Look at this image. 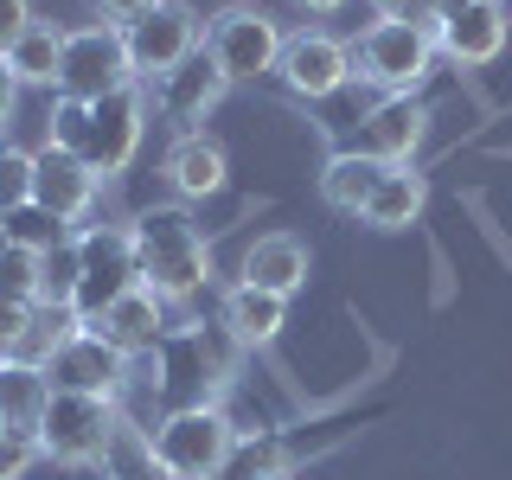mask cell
<instances>
[{
	"label": "cell",
	"instance_id": "6da1fadb",
	"mask_svg": "<svg viewBox=\"0 0 512 480\" xmlns=\"http://www.w3.org/2000/svg\"><path fill=\"white\" fill-rule=\"evenodd\" d=\"M135 237V263H141V288H154L167 308H186L205 282H212V244L192 224L186 205H148L128 224Z\"/></svg>",
	"mask_w": 512,
	"mask_h": 480
},
{
	"label": "cell",
	"instance_id": "7a4b0ae2",
	"mask_svg": "<svg viewBox=\"0 0 512 480\" xmlns=\"http://www.w3.org/2000/svg\"><path fill=\"white\" fill-rule=\"evenodd\" d=\"M237 333L224 327H173L167 340H160L154 352V365H160V378H154V397H160V416L167 410H199V404H218L224 391H231V378H237Z\"/></svg>",
	"mask_w": 512,
	"mask_h": 480
},
{
	"label": "cell",
	"instance_id": "3957f363",
	"mask_svg": "<svg viewBox=\"0 0 512 480\" xmlns=\"http://www.w3.org/2000/svg\"><path fill=\"white\" fill-rule=\"evenodd\" d=\"M244 429L231 423L224 404H199V410H167L160 423L148 429V455L167 480H212Z\"/></svg>",
	"mask_w": 512,
	"mask_h": 480
},
{
	"label": "cell",
	"instance_id": "277c9868",
	"mask_svg": "<svg viewBox=\"0 0 512 480\" xmlns=\"http://www.w3.org/2000/svg\"><path fill=\"white\" fill-rule=\"evenodd\" d=\"M122 410L116 397H77V391H52V404L39 416V455L64 461V468H90L109 461L122 442Z\"/></svg>",
	"mask_w": 512,
	"mask_h": 480
},
{
	"label": "cell",
	"instance_id": "5b68a950",
	"mask_svg": "<svg viewBox=\"0 0 512 480\" xmlns=\"http://www.w3.org/2000/svg\"><path fill=\"white\" fill-rule=\"evenodd\" d=\"M429 71H436V32L416 20H384L378 13L359 32V45H352V77H365V84H378L391 96H410Z\"/></svg>",
	"mask_w": 512,
	"mask_h": 480
},
{
	"label": "cell",
	"instance_id": "8992f818",
	"mask_svg": "<svg viewBox=\"0 0 512 480\" xmlns=\"http://www.w3.org/2000/svg\"><path fill=\"white\" fill-rule=\"evenodd\" d=\"M77 250H84V282H77L71 314L84 320V327H96L128 288H141L135 237H128V224H84V231H77Z\"/></svg>",
	"mask_w": 512,
	"mask_h": 480
},
{
	"label": "cell",
	"instance_id": "52a82bcc",
	"mask_svg": "<svg viewBox=\"0 0 512 480\" xmlns=\"http://www.w3.org/2000/svg\"><path fill=\"white\" fill-rule=\"evenodd\" d=\"M135 84V64H128V39L116 20H96L64 32V64H58V96H77V103H103L109 90Z\"/></svg>",
	"mask_w": 512,
	"mask_h": 480
},
{
	"label": "cell",
	"instance_id": "ba28073f",
	"mask_svg": "<svg viewBox=\"0 0 512 480\" xmlns=\"http://www.w3.org/2000/svg\"><path fill=\"white\" fill-rule=\"evenodd\" d=\"M122 39H128L135 77H154V84L167 71H180L192 52H205V26H199V13H192L186 0H154V7H141L135 20L122 26Z\"/></svg>",
	"mask_w": 512,
	"mask_h": 480
},
{
	"label": "cell",
	"instance_id": "9c48e42d",
	"mask_svg": "<svg viewBox=\"0 0 512 480\" xmlns=\"http://www.w3.org/2000/svg\"><path fill=\"white\" fill-rule=\"evenodd\" d=\"M282 45H288V32L269 20L263 7H224V13H212V26H205V52H212V64L231 84H250V77L276 71Z\"/></svg>",
	"mask_w": 512,
	"mask_h": 480
},
{
	"label": "cell",
	"instance_id": "30bf717a",
	"mask_svg": "<svg viewBox=\"0 0 512 480\" xmlns=\"http://www.w3.org/2000/svg\"><path fill=\"white\" fill-rule=\"evenodd\" d=\"M128 365H135V359H122V352L109 346L96 327H77L64 346H52V352L39 359V372H45V384H52V391H77V397H122Z\"/></svg>",
	"mask_w": 512,
	"mask_h": 480
},
{
	"label": "cell",
	"instance_id": "8fae6325",
	"mask_svg": "<svg viewBox=\"0 0 512 480\" xmlns=\"http://www.w3.org/2000/svg\"><path fill=\"white\" fill-rule=\"evenodd\" d=\"M141 128H148V103H141V90H109L103 103H90V141H84V160L96 180H116L128 173V160L141 148Z\"/></svg>",
	"mask_w": 512,
	"mask_h": 480
},
{
	"label": "cell",
	"instance_id": "7c38bea8",
	"mask_svg": "<svg viewBox=\"0 0 512 480\" xmlns=\"http://www.w3.org/2000/svg\"><path fill=\"white\" fill-rule=\"evenodd\" d=\"M276 77L295 96H308V103H320V96H340L352 84V45H340L333 32H288Z\"/></svg>",
	"mask_w": 512,
	"mask_h": 480
},
{
	"label": "cell",
	"instance_id": "4fadbf2b",
	"mask_svg": "<svg viewBox=\"0 0 512 480\" xmlns=\"http://www.w3.org/2000/svg\"><path fill=\"white\" fill-rule=\"evenodd\" d=\"M506 7L500 0H461V7H448L436 20V52L448 64H468V71H480V64H493L506 52Z\"/></svg>",
	"mask_w": 512,
	"mask_h": 480
},
{
	"label": "cell",
	"instance_id": "5bb4252c",
	"mask_svg": "<svg viewBox=\"0 0 512 480\" xmlns=\"http://www.w3.org/2000/svg\"><path fill=\"white\" fill-rule=\"evenodd\" d=\"M96 186H103V180L90 173L84 154H64V148H52V141L32 154V199H39L45 212H58L64 224H84L90 218Z\"/></svg>",
	"mask_w": 512,
	"mask_h": 480
},
{
	"label": "cell",
	"instance_id": "9a60e30c",
	"mask_svg": "<svg viewBox=\"0 0 512 480\" xmlns=\"http://www.w3.org/2000/svg\"><path fill=\"white\" fill-rule=\"evenodd\" d=\"M224 84H231V77L212 64V52H192L180 71H167V77L154 84V103H160V116L180 128V135H192V128H199V122L218 109Z\"/></svg>",
	"mask_w": 512,
	"mask_h": 480
},
{
	"label": "cell",
	"instance_id": "2e32d148",
	"mask_svg": "<svg viewBox=\"0 0 512 480\" xmlns=\"http://www.w3.org/2000/svg\"><path fill=\"white\" fill-rule=\"evenodd\" d=\"M429 135V109L416 96H384L372 116L359 122V154L384 160V167H410V154L423 148Z\"/></svg>",
	"mask_w": 512,
	"mask_h": 480
},
{
	"label": "cell",
	"instance_id": "e0dca14e",
	"mask_svg": "<svg viewBox=\"0 0 512 480\" xmlns=\"http://www.w3.org/2000/svg\"><path fill=\"white\" fill-rule=\"evenodd\" d=\"M96 333H103V340L116 346L122 359H154L160 340L173 333V320H167V301H160L154 288H128L116 308L96 320Z\"/></svg>",
	"mask_w": 512,
	"mask_h": 480
},
{
	"label": "cell",
	"instance_id": "ac0fdd59",
	"mask_svg": "<svg viewBox=\"0 0 512 480\" xmlns=\"http://www.w3.org/2000/svg\"><path fill=\"white\" fill-rule=\"evenodd\" d=\"M244 282L263 288V295H295L301 282H308V244H301L295 231H269L256 237V244L244 250Z\"/></svg>",
	"mask_w": 512,
	"mask_h": 480
},
{
	"label": "cell",
	"instance_id": "d6986e66",
	"mask_svg": "<svg viewBox=\"0 0 512 480\" xmlns=\"http://www.w3.org/2000/svg\"><path fill=\"white\" fill-rule=\"evenodd\" d=\"M224 148L205 128H192V135H180L167 148V180H173V192L180 199H212V192H224Z\"/></svg>",
	"mask_w": 512,
	"mask_h": 480
},
{
	"label": "cell",
	"instance_id": "ffe728a7",
	"mask_svg": "<svg viewBox=\"0 0 512 480\" xmlns=\"http://www.w3.org/2000/svg\"><path fill=\"white\" fill-rule=\"evenodd\" d=\"M45 404H52V384H45L39 365H32V359H0V423L39 436Z\"/></svg>",
	"mask_w": 512,
	"mask_h": 480
},
{
	"label": "cell",
	"instance_id": "44dd1931",
	"mask_svg": "<svg viewBox=\"0 0 512 480\" xmlns=\"http://www.w3.org/2000/svg\"><path fill=\"white\" fill-rule=\"evenodd\" d=\"M13 77H20V90H52L58 84V64H64V32L52 20H32L20 39H13V52L0 58Z\"/></svg>",
	"mask_w": 512,
	"mask_h": 480
},
{
	"label": "cell",
	"instance_id": "7402d4cb",
	"mask_svg": "<svg viewBox=\"0 0 512 480\" xmlns=\"http://www.w3.org/2000/svg\"><path fill=\"white\" fill-rule=\"evenodd\" d=\"M378 180H384V160L359 154V148H346V154H333V160H327V173H320V199H327L333 212L359 218V212H365V199L378 192Z\"/></svg>",
	"mask_w": 512,
	"mask_h": 480
},
{
	"label": "cell",
	"instance_id": "603a6c76",
	"mask_svg": "<svg viewBox=\"0 0 512 480\" xmlns=\"http://www.w3.org/2000/svg\"><path fill=\"white\" fill-rule=\"evenodd\" d=\"M224 327L237 333V346H269L288 327V301L263 295V288H250V282H237L231 295H224Z\"/></svg>",
	"mask_w": 512,
	"mask_h": 480
},
{
	"label": "cell",
	"instance_id": "cb8c5ba5",
	"mask_svg": "<svg viewBox=\"0 0 512 480\" xmlns=\"http://www.w3.org/2000/svg\"><path fill=\"white\" fill-rule=\"evenodd\" d=\"M416 212H423V173H410V167H384V180L378 192L365 199V224L372 231H404V224H416Z\"/></svg>",
	"mask_w": 512,
	"mask_h": 480
},
{
	"label": "cell",
	"instance_id": "d4e9b609",
	"mask_svg": "<svg viewBox=\"0 0 512 480\" xmlns=\"http://www.w3.org/2000/svg\"><path fill=\"white\" fill-rule=\"evenodd\" d=\"M288 461H295V442L282 429H263V436H237L231 461L212 480H288Z\"/></svg>",
	"mask_w": 512,
	"mask_h": 480
},
{
	"label": "cell",
	"instance_id": "484cf974",
	"mask_svg": "<svg viewBox=\"0 0 512 480\" xmlns=\"http://www.w3.org/2000/svg\"><path fill=\"white\" fill-rule=\"evenodd\" d=\"M0 224H7V244H13V250H32V256H45V250H58V244H71V237H77L71 224H64L58 212H45L39 199L13 205Z\"/></svg>",
	"mask_w": 512,
	"mask_h": 480
},
{
	"label": "cell",
	"instance_id": "4316f807",
	"mask_svg": "<svg viewBox=\"0 0 512 480\" xmlns=\"http://www.w3.org/2000/svg\"><path fill=\"white\" fill-rule=\"evenodd\" d=\"M77 282H84V250H77V237L39 256V301H45V308H71Z\"/></svg>",
	"mask_w": 512,
	"mask_h": 480
},
{
	"label": "cell",
	"instance_id": "83f0119b",
	"mask_svg": "<svg viewBox=\"0 0 512 480\" xmlns=\"http://www.w3.org/2000/svg\"><path fill=\"white\" fill-rule=\"evenodd\" d=\"M45 141H52V148H64V154H84V141H90V103L58 96L52 116H45Z\"/></svg>",
	"mask_w": 512,
	"mask_h": 480
},
{
	"label": "cell",
	"instance_id": "f1b7e54d",
	"mask_svg": "<svg viewBox=\"0 0 512 480\" xmlns=\"http://www.w3.org/2000/svg\"><path fill=\"white\" fill-rule=\"evenodd\" d=\"M26 199H32V154L0 141V218H7L13 205H26Z\"/></svg>",
	"mask_w": 512,
	"mask_h": 480
},
{
	"label": "cell",
	"instance_id": "f546056e",
	"mask_svg": "<svg viewBox=\"0 0 512 480\" xmlns=\"http://www.w3.org/2000/svg\"><path fill=\"white\" fill-rule=\"evenodd\" d=\"M32 314H39V301H7V295H0V359H20V352H26Z\"/></svg>",
	"mask_w": 512,
	"mask_h": 480
},
{
	"label": "cell",
	"instance_id": "4dcf8cb0",
	"mask_svg": "<svg viewBox=\"0 0 512 480\" xmlns=\"http://www.w3.org/2000/svg\"><path fill=\"white\" fill-rule=\"evenodd\" d=\"M0 295L7 301H39V256L32 250H7V263H0Z\"/></svg>",
	"mask_w": 512,
	"mask_h": 480
},
{
	"label": "cell",
	"instance_id": "1f68e13d",
	"mask_svg": "<svg viewBox=\"0 0 512 480\" xmlns=\"http://www.w3.org/2000/svg\"><path fill=\"white\" fill-rule=\"evenodd\" d=\"M116 480H167L154 468V455H148V436H135V429H122V442H116Z\"/></svg>",
	"mask_w": 512,
	"mask_h": 480
},
{
	"label": "cell",
	"instance_id": "d6a6232c",
	"mask_svg": "<svg viewBox=\"0 0 512 480\" xmlns=\"http://www.w3.org/2000/svg\"><path fill=\"white\" fill-rule=\"evenodd\" d=\"M39 461V436L32 429H0V480H20Z\"/></svg>",
	"mask_w": 512,
	"mask_h": 480
},
{
	"label": "cell",
	"instance_id": "836d02e7",
	"mask_svg": "<svg viewBox=\"0 0 512 480\" xmlns=\"http://www.w3.org/2000/svg\"><path fill=\"white\" fill-rule=\"evenodd\" d=\"M32 26V0H0V58L13 52V39Z\"/></svg>",
	"mask_w": 512,
	"mask_h": 480
},
{
	"label": "cell",
	"instance_id": "e575fe53",
	"mask_svg": "<svg viewBox=\"0 0 512 480\" xmlns=\"http://www.w3.org/2000/svg\"><path fill=\"white\" fill-rule=\"evenodd\" d=\"M141 7H154V0H96V13H109L116 26H128V20H135Z\"/></svg>",
	"mask_w": 512,
	"mask_h": 480
},
{
	"label": "cell",
	"instance_id": "d590c367",
	"mask_svg": "<svg viewBox=\"0 0 512 480\" xmlns=\"http://www.w3.org/2000/svg\"><path fill=\"white\" fill-rule=\"evenodd\" d=\"M13 103H20V77L0 64V128H7V116H13Z\"/></svg>",
	"mask_w": 512,
	"mask_h": 480
},
{
	"label": "cell",
	"instance_id": "8d00e7d4",
	"mask_svg": "<svg viewBox=\"0 0 512 480\" xmlns=\"http://www.w3.org/2000/svg\"><path fill=\"white\" fill-rule=\"evenodd\" d=\"M308 13H333V7H346V0H301Z\"/></svg>",
	"mask_w": 512,
	"mask_h": 480
},
{
	"label": "cell",
	"instance_id": "74e56055",
	"mask_svg": "<svg viewBox=\"0 0 512 480\" xmlns=\"http://www.w3.org/2000/svg\"><path fill=\"white\" fill-rule=\"evenodd\" d=\"M7 250H13V244H7V224H0V263H7Z\"/></svg>",
	"mask_w": 512,
	"mask_h": 480
},
{
	"label": "cell",
	"instance_id": "f35d334b",
	"mask_svg": "<svg viewBox=\"0 0 512 480\" xmlns=\"http://www.w3.org/2000/svg\"><path fill=\"white\" fill-rule=\"evenodd\" d=\"M0 429H7V423H0Z\"/></svg>",
	"mask_w": 512,
	"mask_h": 480
}]
</instances>
